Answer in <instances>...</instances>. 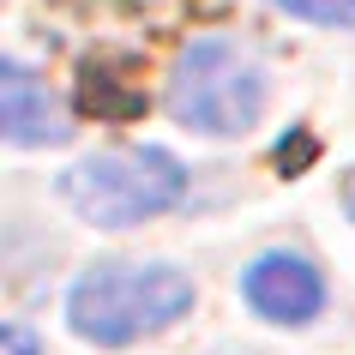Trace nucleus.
I'll list each match as a JSON object with an SVG mask.
<instances>
[{"label": "nucleus", "mask_w": 355, "mask_h": 355, "mask_svg": "<svg viewBox=\"0 0 355 355\" xmlns=\"http://www.w3.org/2000/svg\"><path fill=\"white\" fill-rule=\"evenodd\" d=\"M193 307V277L175 265H91L67 295V319L85 343L121 349L163 331Z\"/></svg>", "instance_id": "nucleus-1"}, {"label": "nucleus", "mask_w": 355, "mask_h": 355, "mask_svg": "<svg viewBox=\"0 0 355 355\" xmlns=\"http://www.w3.org/2000/svg\"><path fill=\"white\" fill-rule=\"evenodd\" d=\"M60 199L96 229H132L187 199V168L157 145L96 150V157H85L78 168L60 175Z\"/></svg>", "instance_id": "nucleus-2"}, {"label": "nucleus", "mask_w": 355, "mask_h": 355, "mask_svg": "<svg viewBox=\"0 0 355 355\" xmlns=\"http://www.w3.org/2000/svg\"><path fill=\"white\" fill-rule=\"evenodd\" d=\"M168 114L193 132H247L265 114V67L229 37H193L168 73Z\"/></svg>", "instance_id": "nucleus-3"}, {"label": "nucleus", "mask_w": 355, "mask_h": 355, "mask_svg": "<svg viewBox=\"0 0 355 355\" xmlns=\"http://www.w3.org/2000/svg\"><path fill=\"white\" fill-rule=\"evenodd\" d=\"M241 295L247 307L271 325H307V319L325 307V277L301 253H265V259L247 265L241 277Z\"/></svg>", "instance_id": "nucleus-4"}, {"label": "nucleus", "mask_w": 355, "mask_h": 355, "mask_svg": "<svg viewBox=\"0 0 355 355\" xmlns=\"http://www.w3.org/2000/svg\"><path fill=\"white\" fill-rule=\"evenodd\" d=\"M0 127H6L12 145H60L73 132L60 103L49 96V85L31 67H19V60L0 67Z\"/></svg>", "instance_id": "nucleus-5"}, {"label": "nucleus", "mask_w": 355, "mask_h": 355, "mask_svg": "<svg viewBox=\"0 0 355 355\" xmlns=\"http://www.w3.org/2000/svg\"><path fill=\"white\" fill-rule=\"evenodd\" d=\"M85 109L109 114V121H127V114L145 109V96H139V91H114V78L91 67V73H85Z\"/></svg>", "instance_id": "nucleus-6"}, {"label": "nucleus", "mask_w": 355, "mask_h": 355, "mask_svg": "<svg viewBox=\"0 0 355 355\" xmlns=\"http://www.w3.org/2000/svg\"><path fill=\"white\" fill-rule=\"evenodd\" d=\"M271 6H283V12H295V19L307 24H355V0H271Z\"/></svg>", "instance_id": "nucleus-7"}, {"label": "nucleus", "mask_w": 355, "mask_h": 355, "mask_svg": "<svg viewBox=\"0 0 355 355\" xmlns=\"http://www.w3.org/2000/svg\"><path fill=\"white\" fill-rule=\"evenodd\" d=\"M0 355H42L37 337H31V325H6L0 331Z\"/></svg>", "instance_id": "nucleus-8"}, {"label": "nucleus", "mask_w": 355, "mask_h": 355, "mask_svg": "<svg viewBox=\"0 0 355 355\" xmlns=\"http://www.w3.org/2000/svg\"><path fill=\"white\" fill-rule=\"evenodd\" d=\"M343 205H349V217H355V168L343 175Z\"/></svg>", "instance_id": "nucleus-9"}]
</instances>
